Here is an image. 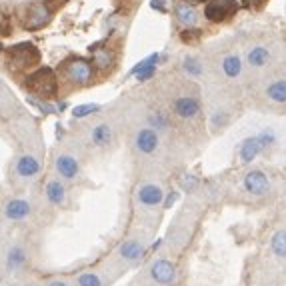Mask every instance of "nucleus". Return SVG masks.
<instances>
[{"instance_id":"f257e3e1","label":"nucleus","mask_w":286,"mask_h":286,"mask_svg":"<svg viewBox=\"0 0 286 286\" xmlns=\"http://www.w3.org/2000/svg\"><path fill=\"white\" fill-rule=\"evenodd\" d=\"M26 88L38 96V98H44V100H52L56 94H58V78L54 74L52 68L48 66H42L38 70H34L32 74H28L26 78Z\"/></svg>"},{"instance_id":"f03ea898","label":"nucleus","mask_w":286,"mask_h":286,"mask_svg":"<svg viewBox=\"0 0 286 286\" xmlns=\"http://www.w3.org/2000/svg\"><path fill=\"white\" fill-rule=\"evenodd\" d=\"M92 74H94V66L86 58L74 56V58H68L62 62V76L76 86L88 84L92 80Z\"/></svg>"},{"instance_id":"7ed1b4c3","label":"nucleus","mask_w":286,"mask_h":286,"mask_svg":"<svg viewBox=\"0 0 286 286\" xmlns=\"http://www.w3.org/2000/svg\"><path fill=\"white\" fill-rule=\"evenodd\" d=\"M6 56H8L10 64L16 68H30V66L38 64V60H40V52L36 50L34 44H28V42L10 46L6 50Z\"/></svg>"},{"instance_id":"20e7f679","label":"nucleus","mask_w":286,"mask_h":286,"mask_svg":"<svg viewBox=\"0 0 286 286\" xmlns=\"http://www.w3.org/2000/svg\"><path fill=\"white\" fill-rule=\"evenodd\" d=\"M50 6L44 0H36L28 6L24 14V28L26 30H38L50 22Z\"/></svg>"},{"instance_id":"39448f33","label":"nucleus","mask_w":286,"mask_h":286,"mask_svg":"<svg viewBox=\"0 0 286 286\" xmlns=\"http://www.w3.org/2000/svg\"><path fill=\"white\" fill-rule=\"evenodd\" d=\"M238 10L236 0H208L204 6V16L210 22H224L230 16H234Z\"/></svg>"},{"instance_id":"423d86ee","label":"nucleus","mask_w":286,"mask_h":286,"mask_svg":"<svg viewBox=\"0 0 286 286\" xmlns=\"http://www.w3.org/2000/svg\"><path fill=\"white\" fill-rule=\"evenodd\" d=\"M150 276H152V280L158 282V284H170V282H174V278H176V268H174L172 262H168V260H164V258H158V260H154L152 266H150Z\"/></svg>"},{"instance_id":"0eeeda50","label":"nucleus","mask_w":286,"mask_h":286,"mask_svg":"<svg viewBox=\"0 0 286 286\" xmlns=\"http://www.w3.org/2000/svg\"><path fill=\"white\" fill-rule=\"evenodd\" d=\"M268 178H266V174L264 172H260V170H250L246 176H244V188H246V192H250V194H254V196H262V194H266L268 192Z\"/></svg>"},{"instance_id":"6e6552de","label":"nucleus","mask_w":286,"mask_h":286,"mask_svg":"<svg viewBox=\"0 0 286 286\" xmlns=\"http://www.w3.org/2000/svg\"><path fill=\"white\" fill-rule=\"evenodd\" d=\"M136 198H138V202L144 204V206H156V204H160V202L164 200V192H162V188L156 186V184H144V186L138 188Z\"/></svg>"},{"instance_id":"1a4fd4ad","label":"nucleus","mask_w":286,"mask_h":286,"mask_svg":"<svg viewBox=\"0 0 286 286\" xmlns=\"http://www.w3.org/2000/svg\"><path fill=\"white\" fill-rule=\"evenodd\" d=\"M158 60H160V54H150L148 58H144L140 60L132 70H130V74L132 76H136V80H148V78H152L154 76V72H156V64H158Z\"/></svg>"},{"instance_id":"9d476101","label":"nucleus","mask_w":286,"mask_h":286,"mask_svg":"<svg viewBox=\"0 0 286 286\" xmlns=\"http://www.w3.org/2000/svg\"><path fill=\"white\" fill-rule=\"evenodd\" d=\"M266 146L264 142L260 140V136L256 134V136H250V138H246L244 142L240 144V160L244 162V164H250L262 150H264Z\"/></svg>"},{"instance_id":"9b49d317","label":"nucleus","mask_w":286,"mask_h":286,"mask_svg":"<svg viewBox=\"0 0 286 286\" xmlns=\"http://www.w3.org/2000/svg\"><path fill=\"white\" fill-rule=\"evenodd\" d=\"M90 52H92V64H94L98 70L106 72V70H110V68H112V64H114V56H112V52H110L108 48H104V46L96 44V46H90Z\"/></svg>"},{"instance_id":"f8f14e48","label":"nucleus","mask_w":286,"mask_h":286,"mask_svg":"<svg viewBox=\"0 0 286 286\" xmlns=\"http://www.w3.org/2000/svg\"><path fill=\"white\" fill-rule=\"evenodd\" d=\"M174 112L180 116V118H194L198 112H200V104L196 98L192 96H182L174 102Z\"/></svg>"},{"instance_id":"ddd939ff","label":"nucleus","mask_w":286,"mask_h":286,"mask_svg":"<svg viewBox=\"0 0 286 286\" xmlns=\"http://www.w3.org/2000/svg\"><path fill=\"white\" fill-rule=\"evenodd\" d=\"M4 214H6V218H10V220H22V218H26V216L30 214V204H28L26 200L14 198V200H10V202L6 204Z\"/></svg>"},{"instance_id":"4468645a","label":"nucleus","mask_w":286,"mask_h":286,"mask_svg":"<svg viewBox=\"0 0 286 286\" xmlns=\"http://www.w3.org/2000/svg\"><path fill=\"white\" fill-rule=\"evenodd\" d=\"M158 146V134L152 130V128H142L138 134H136V148L144 152V154H150L154 152Z\"/></svg>"},{"instance_id":"2eb2a0df","label":"nucleus","mask_w":286,"mask_h":286,"mask_svg":"<svg viewBox=\"0 0 286 286\" xmlns=\"http://www.w3.org/2000/svg\"><path fill=\"white\" fill-rule=\"evenodd\" d=\"M56 170H58L60 176H64V178H74V176L78 174L80 166H78V160H76L74 156L62 154V156L56 158Z\"/></svg>"},{"instance_id":"dca6fc26","label":"nucleus","mask_w":286,"mask_h":286,"mask_svg":"<svg viewBox=\"0 0 286 286\" xmlns=\"http://www.w3.org/2000/svg\"><path fill=\"white\" fill-rule=\"evenodd\" d=\"M38 170H40V164H38V160L34 156L26 154V156H20L18 162H16V172L20 176H24V178H30V176L38 174Z\"/></svg>"},{"instance_id":"f3484780","label":"nucleus","mask_w":286,"mask_h":286,"mask_svg":"<svg viewBox=\"0 0 286 286\" xmlns=\"http://www.w3.org/2000/svg\"><path fill=\"white\" fill-rule=\"evenodd\" d=\"M46 198L52 204H56V206L64 204V200H66V188H64V184L60 180H50L46 184Z\"/></svg>"},{"instance_id":"a211bd4d","label":"nucleus","mask_w":286,"mask_h":286,"mask_svg":"<svg viewBox=\"0 0 286 286\" xmlns=\"http://www.w3.org/2000/svg\"><path fill=\"white\" fill-rule=\"evenodd\" d=\"M144 250H146L144 244L138 240H126L120 244V256L124 260H138L144 254Z\"/></svg>"},{"instance_id":"6ab92c4d","label":"nucleus","mask_w":286,"mask_h":286,"mask_svg":"<svg viewBox=\"0 0 286 286\" xmlns=\"http://www.w3.org/2000/svg\"><path fill=\"white\" fill-rule=\"evenodd\" d=\"M266 96L272 102H286V80H274L268 88H266Z\"/></svg>"},{"instance_id":"aec40b11","label":"nucleus","mask_w":286,"mask_h":286,"mask_svg":"<svg viewBox=\"0 0 286 286\" xmlns=\"http://www.w3.org/2000/svg\"><path fill=\"white\" fill-rule=\"evenodd\" d=\"M176 16H178V20L182 22V24H188V26H192L194 22H196V10L188 4V2H182V4H178L176 6Z\"/></svg>"},{"instance_id":"412c9836","label":"nucleus","mask_w":286,"mask_h":286,"mask_svg":"<svg viewBox=\"0 0 286 286\" xmlns=\"http://www.w3.org/2000/svg\"><path fill=\"white\" fill-rule=\"evenodd\" d=\"M222 70H224V74H226L228 78H236V76L240 74V70H242V62H240V58H238V56H234V54L226 56V58L222 60Z\"/></svg>"},{"instance_id":"4be33fe9","label":"nucleus","mask_w":286,"mask_h":286,"mask_svg":"<svg viewBox=\"0 0 286 286\" xmlns=\"http://www.w3.org/2000/svg\"><path fill=\"white\" fill-rule=\"evenodd\" d=\"M112 138V130L108 124H98L94 130H92V142L96 146H104V144L110 142Z\"/></svg>"},{"instance_id":"5701e85b","label":"nucleus","mask_w":286,"mask_h":286,"mask_svg":"<svg viewBox=\"0 0 286 286\" xmlns=\"http://www.w3.org/2000/svg\"><path fill=\"white\" fill-rule=\"evenodd\" d=\"M268 58H270V52H268L264 46H254V48L248 52V62H250L252 66H264Z\"/></svg>"},{"instance_id":"b1692460","label":"nucleus","mask_w":286,"mask_h":286,"mask_svg":"<svg viewBox=\"0 0 286 286\" xmlns=\"http://www.w3.org/2000/svg\"><path fill=\"white\" fill-rule=\"evenodd\" d=\"M24 260H26V254H24V250L20 248V246H12L10 250H8V256H6V264H8V268H18V266H22L24 264Z\"/></svg>"},{"instance_id":"393cba45","label":"nucleus","mask_w":286,"mask_h":286,"mask_svg":"<svg viewBox=\"0 0 286 286\" xmlns=\"http://www.w3.org/2000/svg\"><path fill=\"white\" fill-rule=\"evenodd\" d=\"M272 252L278 256V258H286V230H278L274 236H272Z\"/></svg>"},{"instance_id":"a878e982","label":"nucleus","mask_w":286,"mask_h":286,"mask_svg":"<svg viewBox=\"0 0 286 286\" xmlns=\"http://www.w3.org/2000/svg\"><path fill=\"white\" fill-rule=\"evenodd\" d=\"M98 108H100L98 104H78V106H74L72 116H74V118H84V116H88V114L96 112Z\"/></svg>"},{"instance_id":"bb28decb","label":"nucleus","mask_w":286,"mask_h":286,"mask_svg":"<svg viewBox=\"0 0 286 286\" xmlns=\"http://www.w3.org/2000/svg\"><path fill=\"white\" fill-rule=\"evenodd\" d=\"M78 284L80 286H102V282H100L98 274H94V272H84V274L78 276Z\"/></svg>"},{"instance_id":"cd10ccee","label":"nucleus","mask_w":286,"mask_h":286,"mask_svg":"<svg viewBox=\"0 0 286 286\" xmlns=\"http://www.w3.org/2000/svg\"><path fill=\"white\" fill-rule=\"evenodd\" d=\"M200 34H202V30H190V28H186V30H182L180 38L190 44V42H196V40L200 38Z\"/></svg>"},{"instance_id":"c85d7f7f","label":"nucleus","mask_w":286,"mask_h":286,"mask_svg":"<svg viewBox=\"0 0 286 286\" xmlns=\"http://www.w3.org/2000/svg\"><path fill=\"white\" fill-rule=\"evenodd\" d=\"M184 70H186L188 74H200V72H202L200 64H198L194 58H186V60H184Z\"/></svg>"},{"instance_id":"c756f323","label":"nucleus","mask_w":286,"mask_h":286,"mask_svg":"<svg viewBox=\"0 0 286 286\" xmlns=\"http://www.w3.org/2000/svg\"><path fill=\"white\" fill-rule=\"evenodd\" d=\"M258 136L264 142V146H270V144H274V140H276V134H274L272 128H264L262 132H258Z\"/></svg>"},{"instance_id":"7c9ffc66","label":"nucleus","mask_w":286,"mask_h":286,"mask_svg":"<svg viewBox=\"0 0 286 286\" xmlns=\"http://www.w3.org/2000/svg\"><path fill=\"white\" fill-rule=\"evenodd\" d=\"M150 122H152L156 128H166V124H168L162 112H156V114H152V116H150Z\"/></svg>"},{"instance_id":"2f4dec72","label":"nucleus","mask_w":286,"mask_h":286,"mask_svg":"<svg viewBox=\"0 0 286 286\" xmlns=\"http://www.w3.org/2000/svg\"><path fill=\"white\" fill-rule=\"evenodd\" d=\"M150 6L158 12H162V14L166 12V0H150Z\"/></svg>"},{"instance_id":"473e14b6","label":"nucleus","mask_w":286,"mask_h":286,"mask_svg":"<svg viewBox=\"0 0 286 286\" xmlns=\"http://www.w3.org/2000/svg\"><path fill=\"white\" fill-rule=\"evenodd\" d=\"M242 2H244V6H246V8L256 10V8H260V6H262L266 0H242Z\"/></svg>"},{"instance_id":"72a5a7b5","label":"nucleus","mask_w":286,"mask_h":286,"mask_svg":"<svg viewBox=\"0 0 286 286\" xmlns=\"http://www.w3.org/2000/svg\"><path fill=\"white\" fill-rule=\"evenodd\" d=\"M174 200H176V192H170L168 198H166V202H164V208H170L174 204Z\"/></svg>"},{"instance_id":"f704fd0d","label":"nucleus","mask_w":286,"mask_h":286,"mask_svg":"<svg viewBox=\"0 0 286 286\" xmlns=\"http://www.w3.org/2000/svg\"><path fill=\"white\" fill-rule=\"evenodd\" d=\"M192 186H194V178H184V180H182V188H184V190H190Z\"/></svg>"},{"instance_id":"c9c22d12","label":"nucleus","mask_w":286,"mask_h":286,"mask_svg":"<svg viewBox=\"0 0 286 286\" xmlns=\"http://www.w3.org/2000/svg\"><path fill=\"white\" fill-rule=\"evenodd\" d=\"M48 286H68V284H66V282H62V280H52Z\"/></svg>"},{"instance_id":"e433bc0d","label":"nucleus","mask_w":286,"mask_h":286,"mask_svg":"<svg viewBox=\"0 0 286 286\" xmlns=\"http://www.w3.org/2000/svg\"><path fill=\"white\" fill-rule=\"evenodd\" d=\"M188 4H200V2H204V0H186Z\"/></svg>"}]
</instances>
